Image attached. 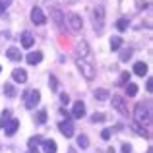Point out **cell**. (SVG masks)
I'll list each match as a JSON object with an SVG mask.
<instances>
[{
	"instance_id": "1",
	"label": "cell",
	"mask_w": 153,
	"mask_h": 153,
	"mask_svg": "<svg viewBox=\"0 0 153 153\" xmlns=\"http://www.w3.org/2000/svg\"><path fill=\"white\" fill-rule=\"evenodd\" d=\"M134 118L138 126H149L151 124V108L147 103H138L134 108Z\"/></svg>"
},
{
	"instance_id": "2",
	"label": "cell",
	"mask_w": 153,
	"mask_h": 153,
	"mask_svg": "<svg viewBox=\"0 0 153 153\" xmlns=\"http://www.w3.org/2000/svg\"><path fill=\"white\" fill-rule=\"evenodd\" d=\"M91 19H93L95 31H97V33H103V27H105V8L103 6H97V8H95Z\"/></svg>"
},
{
	"instance_id": "3",
	"label": "cell",
	"mask_w": 153,
	"mask_h": 153,
	"mask_svg": "<svg viewBox=\"0 0 153 153\" xmlns=\"http://www.w3.org/2000/svg\"><path fill=\"white\" fill-rule=\"evenodd\" d=\"M78 68H79V72H82V76L85 79H93L95 78V68L91 66L85 58H78Z\"/></svg>"
},
{
	"instance_id": "4",
	"label": "cell",
	"mask_w": 153,
	"mask_h": 153,
	"mask_svg": "<svg viewBox=\"0 0 153 153\" xmlns=\"http://www.w3.org/2000/svg\"><path fill=\"white\" fill-rule=\"evenodd\" d=\"M23 99H25V107L27 108H35V107H37V103L41 101V93H39L37 89H29Z\"/></svg>"
},
{
	"instance_id": "5",
	"label": "cell",
	"mask_w": 153,
	"mask_h": 153,
	"mask_svg": "<svg viewBox=\"0 0 153 153\" xmlns=\"http://www.w3.org/2000/svg\"><path fill=\"white\" fill-rule=\"evenodd\" d=\"M51 18L54 19V23H56V27L58 29H64V22H66V16L62 14V10H58V8H51Z\"/></svg>"
},
{
	"instance_id": "6",
	"label": "cell",
	"mask_w": 153,
	"mask_h": 153,
	"mask_svg": "<svg viewBox=\"0 0 153 153\" xmlns=\"http://www.w3.org/2000/svg\"><path fill=\"white\" fill-rule=\"evenodd\" d=\"M112 107H114V108H116V111H118L122 116H126V114H128L126 101H124L122 97H118V95H112Z\"/></svg>"
},
{
	"instance_id": "7",
	"label": "cell",
	"mask_w": 153,
	"mask_h": 153,
	"mask_svg": "<svg viewBox=\"0 0 153 153\" xmlns=\"http://www.w3.org/2000/svg\"><path fill=\"white\" fill-rule=\"evenodd\" d=\"M31 22H33L35 25H43V23L47 22V16L43 14V10H41V8H37V6H35L33 10H31Z\"/></svg>"
},
{
	"instance_id": "8",
	"label": "cell",
	"mask_w": 153,
	"mask_h": 153,
	"mask_svg": "<svg viewBox=\"0 0 153 153\" xmlns=\"http://www.w3.org/2000/svg\"><path fill=\"white\" fill-rule=\"evenodd\" d=\"M68 23H70L72 31H82V27H83V22L78 14H68Z\"/></svg>"
},
{
	"instance_id": "9",
	"label": "cell",
	"mask_w": 153,
	"mask_h": 153,
	"mask_svg": "<svg viewBox=\"0 0 153 153\" xmlns=\"http://www.w3.org/2000/svg\"><path fill=\"white\" fill-rule=\"evenodd\" d=\"M58 130L62 132L66 138H72V136H74V124L68 122V120H62V122H58Z\"/></svg>"
},
{
	"instance_id": "10",
	"label": "cell",
	"mask_w": 153,
	"mask_h": 153,
	"mask_svg": "<svg viewBox=\"0 0 153 153\" xmlns=\"http://www.w3.org/2000/svg\"><path fill=\"white\" fill-rule=\"evenodd\" d=\"M18 128H19V120L12 118V120H8L6 126H4V134H6V136H14L16 132H18Z\"/></svg>"
},
{
	"instance_id": "11",
	"label": "cell",
	"mask_w": 153,
	"mask_h": 153,
	"mask_svg": "<svg viewBox=\"0 0 153 153\" xmlns=\"http://www.w3.org/2000/svg\"><path fill=\"white\" fill-rule=\"evenodd\" d=\"M33 45H35L33 35H31L29 31H23V33H22V47H23V49H31Z\"/></svg>"
},
{
	"instance_id": "12",
	"label": "cell",
	"mask_w": 153,
	"mask_h": 153,
	"mask_svg": "<svg viewBox=\"0 0 153 153\" xmlns=\"http://www.w3.org/2000/svg\"><path fill=\"white\" fill-rule=\"evenodd\" d=\"M83 114H85V105L82 101H76L74 108H72V116H74V118H82Z\"/></svg>"
},
{
	"instance_id": "13",
	"label": "cell",
	"mask_w": 153,
	"mask_h": 153,
	"mask_svg": "<svg viewBox=\"0 0 153 153\" xmlns=\"http://www.w3.org/2000/svg\"><path fill=\"white\" fill-rule=\"evenodd\" d=\"M76 54H78V58H85V56L89 54V47H87L85 41H82V43L76 45Z\"/></svg>"
},
{
	"instance_id": "14",
	"label": "cell",
	"mask_w": 153,
	"mask_h": 153,
	"mask_svg": "<svg viewBox=\"0 0 153 153\" xmlns=\"http://www.w3.org/2000/svg\"><path fill=\"white\" fill-rule=\"evenodd\" d=\"M12 78H14V82H18V83H25L27 82V72L25 70H14L12 72Z\"/></svg>"
},
{
	"instance_id": "15",
	"label": "cell",
	"mask_w": 153,
	"mask_h": 153,
	"mask_svg": "<svg viewBox=\"0 0 153 153\" xmlns=\"http://www.w3.org/2000/svg\"><path fill=\"white\" fill-rule=\"evenodd\" d=\"M43 143V138L41 136H33V138H29V142H27V146H29V151L31 153H37V147Z\"/></svg>"
},
{
	"instance_id": "16",
	"label": "cell",
	"mask_w": 153,
	"mask_h": 153,
	"mask_svg": "<svg viewBox=\"0 0 153 153\" xmlns=\"http://www.w3.org/2000/svg\"><path fill=\"white\" fill-rule=\"evenodd\" d=\"M6 56H8L10 60H14V62L22 60V52H19V49H16V47H10V49L6 51Z\"/></svg>"
},
{
	"instance_id": "17",
	"label": "cell",
	"mask_w": 153,
	"mask_h": 153,
	"mask_svg": "<svg viewBox=\"0 0 153 153\" xmlns=\"http://www.w3.org/2000/svg\"><path fill=\"white\" fill-rule=\"evenodd\" d=\"M43 151L45 153H56V142L54 140H43Z\"/></svg>"
},
{
	"instance_id": "18",
	"label": "cell",
	"mask_w": 153,
	"mask_h": 153,
	"mask_svg": "<svg viewBox=\"0 0 153 153\" xmlns=\"http://www.w3.org/2000/svg\"><path fill=\"white\" fill-rule=\"evenodd\" d=\"M134 74H136V76H142V78H143V76L147 74V64H146V62H136V64H134Z\"/></svg>"
},
{
	"instance_id": "19",
	"label": "cell",
	"mask_w": 153,
	"mask_h": 153,
	"mask_svg": "<svg viewBox=\"0 0 153 153\" xmlns=\"http://www.w3.org/2000/svg\"><path fill=\"white\" fill-rule=\"evenodd\" d=\"M41 60H43V52H29V54H27V62H29V64H33V66H35V64H39V62H41Z\"/></svg>"
},
{
	"instance_id": "20",
	"label": "cell",
	"mask_w": 153,
	"mask_h": 153,
	"mask_svg": "<svg viewBox=\"0 0 153 153\" xmlns=\"http://www.w3.org/2000/svg\"><path fill=\"white\" fill-rule=\"evenodd\" d=\"M126 95L128 97H136L138 95V85L136 83H126Z\"/></svg>"
},
{
	"instance_id": "21",
	"label": "cell",
	"mask_w": 153,
	"mask_h": 153,
	"mask_svg": "<svg viewBox=\"0 0 153 153\" xmlns=\"http://www.w3.org/2000/svg\"><path fill=\"white\" fill-rule=\"evenodd\" d=\"M108 97H111V95H108L107 89H97L95 91V99H97V101H107Z\"/></svg>"
},
{
	"instance_id": "22",
	"label": "cell",
	"mask_w": 153,
	"mask_h": 153,
	"mask_svg": "<svg viewBox=\"0 0 153 153\" xmlns=\"http://www.w3.org/2000/svg\"><path fill=\"white\" fill-rule=\"evenodd\" d=\"M120 47H122V39H120V37H112L111 39V49L112 51H118Z\"/></svg>"
},
{
	"instance_id": "23",
	"label": "cell",
	"mask_w": 153,
	"mask_h": 153,
	"mask_svg": "<svg viewBox=\"0 0 153 153\" xmlns=\"http://www.w3.org/2000/svg\"><path fill=\"white\" fill-rule=\"evenodd\" d=\"M8 118H10V111H4L2 114H0V128H4V126H6Z\"/></svg>"
},
{
	"instance_id": "24",
	"label": "cell",
	"mask_w": 153,
	"mask_h": 153,
	"mask_svg": "<svg viewBox=\"0 0 153 153\" xmlns=\"http://www.w3.org/2000/svg\"><path fill=\"white\" fill-rule=\"evenodd\" d=\"M78 146H79V147H83V149L89 146V140H87V136H83V134L79 136V138H78Z\"/></svg>"
},
{
	"instance_id": "25",
	"label": "cell",
	"mask_w": 153,
	"mask_h": 153,
	"mask_svg": "<svg viewBox=\"0 0 153 153\" xmlns=\"http://www.w3.org/2000/svg\"><path fill=\"white\" fill-rule=\"evenodd\" d=\"M116 27H118V31H126L128 29V19H118V22H116Z\"/></svg>"
},
{
	"instance_id": "26",
	"label": "cell",
	"mask_w": 153,
	"mask_h": 153,
	"mask_svg": "<svg viewBox=\"0 0 153 153\" xmlns=\"http://www.w3.org/2000/svg\"><path fill=\"white\" fill-rule=\"evenodd\" d=\"M103 120H105V114H103V112H95V114H91V122L97 124V122H103Z\"/></svg>"
},
{
	"instance_id": "27",
	"label": "cell",
	"mask_w": 153,
	"mask_h": 153,
	"mask_svg": "<svg viewBox=\"0 0 153 153\" xmlns=\"http://www.w3.org/2000/svg\"><path fill=\"white\" fill-rule=\"evenodd\" d=\"M130 56H132V49H124L122 52H120V60H122V62H126Z\"/></svg>"
},
{
	"instance_id": "28",
	"label": "cell",
	"mask_w": 153,
	"mask_h": 153,
	"mask_svg": "<svg viewBox=\"0 0 153 153\" xmlns=\"http://www.w3.org/2000/svg\"><path fill=\"white\" fill-rule=\"evenodd\" d=\"M37 122L39 124H45L47 122V111H39L37 112Z\"/></svg>"
},
{
	"instance_id": "29",
	"label": "cell",
	"mask_w": 153,
	"mask_h": 153,
	"mask_svg": "<svg viewBox=\"0 0 153 153\" xmlns=\"http://www.w3.org/2000/svg\"><path fill=\"white\" fill-rule=\"evenodd\" d=\"M4 93L8 95V97H16V91H14V87L8 83V85H4Z\"/></svg>"
},
{
	"instance_id": "30",
	"label": "cell",
	"mask_w": 153,
	"mask_h": 153,
	"mask_svg": "<svg viewBox=\"0 0 153 153\" xmlns=\"http://www.w3.org/2000/svg\"><path fill=\"white\" fill-rule=\"evenodd\" d=\"M132 128H134V130L138 132L140 136H146V138H149V132H147V130H143V128H140L138 124H134V126H132Z\"/></svg>"
},
{
	"instance_id": "31",
	"label": "cell",
	"mask_w": 153,
	"mask_h": 153,
	"mask_svg": "<svg viewBox=\"0 0 153 153\" xmlns=\"http://www.w3.org/2000/svg\"><path fill=\"white\" fill-rule=\"evenodd\" d=\"M128 78H130V76H128V72H124V74H120V79H118V85H124V83L128 82Z\"/></svg>"
},
{
	"instance_id": "32",
	"label": "cell",
	"mask_w": 153,
	"mask_h": 153,
	"mask_svg": "<svg viewBox=\"0 0 153 153\" xmlns=\"http://www.w3.org/2000/svg\"><path fill=\"white\" fill-rule=\"evenodd\" d=\"M111 134H112V130H108V128H105V130L101 132V138H103V140H111Z\"/></svg>"
},
{
	"instance_id": "33",
	"label": "cell",
	"mask_w": 153,
	"mask_h": 153,
	"mask_svg": "<svg viewBox=\"0 0 153 153\" xmlns=\"http://www.w3.org/2000/svg\"><path fill=\"white\" fill-rule=\"evenodd\" d=\"M10 4H12V0H0V8H2V10L6 6H10Z\"/></svg>"
},
{
	"instance_id": "34",
	"label": "cell",
	"mask_w": 153,
	"mask_h": 153,
	"mask_svg": "<svg viewBox=\"0 0 153 153\" xmlns=\"http://www.w3.org/2000/svg\"><path fill=\"white\" fill-rule=\"evenodd\" d=\"M49 83H51V87H52V89H56V78H54V76H51Z\"/></svg>"
},
{
	"instance_id": "35",
	"label": "cell",
	"mask_w": 153,
	"mask_h": 153,
	"mask_svg": "<svg viewBox=\"0 0 153 153\" xmlns=\"http://www.w3.org/2000/svg\"><path fill=\"white\" fill-rule=\"evenodd\" d=\"M122 151H124V153H130V151H132V147L128 146V143H122Z\"/></svg>"
},
{
	"instance_id": "36",
	"label": "cell",
	"mask_w": 153,
	"mask_h": 153,
	"mask_svg": "<svg viewBox=\"0 0 153 153\" xmlns=\"http://www.w3.org/2000/svg\"><path fill=\"white\" fill-rule=\"evenodd\" d=\"M60 101H62V103H68V101H70V97H68L66 93H62V95H60Z\"/></svg>"
},
{
	"instance_id": "37",
	"label": "cell",
	"mask_w": 153,
	"mask_h": 153,
	"mask_svg": "<svg viewBox=\"0 0 153 153\" xmlns=\"http://www.w3.org/2000/svg\"><path fill=\"white\" fill-rule=\"evenodd\" d=\"M153 89V82H151V79H147V91H151Z\"/></svg>"
},
{
	"instance_id": "38",
	"label": "cell",
	"mask_w": 153,
	"mask_h": 153,
	"mask_svg": "<svg viewBox=\"0 0 153 153\" xmlns=\"http://www.w3.org/2000/svg\"><path fill=\"white\" fill-rule=\"evenodd\" d=\"M0 70H2V66H0Z\"/></svg>"
},
{
	"instance_id": "39",
	"label": "cell",
	"mask_w": 153,
	"mask_h": 153,
	"mask_svg": "<svg viewBox=\"0 0 153 153\" xmlns=\"http://www.w3.org/2000/svg\"><path fill=\"white\" fill-rule=\"evenodd\" d=\"M29 153H31V151H29Z\"/></svg>"
}]
</instances>
